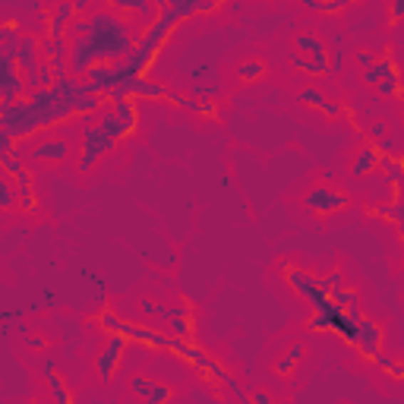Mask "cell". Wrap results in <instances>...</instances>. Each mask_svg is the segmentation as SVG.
<instances>
[{"label":"cell","instance_id":"6da1fadb","mask_svg":"<svg viewBox=\"0 0 404 404\" xmlns=\"http://www.w3.org/2000/svg\"><path fill=\"white\" fill-rule=\"evenodd\" d=\"M133 38L127 32V23L117 19L114 13H92L89 16V32L70 38V57L67 70L70 76H86L95 63H117L123 57L133 54Z\"/></svg>","mask_w":404,"mask_h":404},{"label":"cell","instance_id":"7a4b0ae2","mask_svg":"<svg viewBox=\"0 0 404 404\" xmlns=\"http://www.w3.org/2000/svg\"><path fill=\"white\" fill-rule=\"evenodd\" d=\"M26 95V76L16 61V45H0V101H16Z\"/></svg>","mask_w":404,"mask_h":404},{"label":"cell","instance_id":"3957f363","mask_svg":"<svg viewBox=\"0 0 404 404\" xmlns=\"http://www.w3.org/2000/svg\"><path fill=\"white\" fill-rule=\"evenodd\" d=\"M117 145V139L111 133L101 130V123H92V127H83V145H79V171H92V165L98 161L105 152H111Z\"/></svg>","mask_w":404,"mask_h":404},{"label":"cell","instance_id":"277c9868","mask_svg":"<svg viewBox=\"0 0 404 404\" xmlns=\"http://www.w3.org/2000/svg\"><path fill=\"white\" fill-rule=\"evenodd\" d=\"M363 83L379 89V95H398L401 92V76H398V67L388 54H382L373 67L363 70Z\"/></svg>","mask_w":404,"mask_h":404},{"label":"cell","instance_id":"5b68a950","mask_svg":"<svg viewBox=\"0 0 404 404\" xmlns=\"http://www.w3.org/2000/svg\"><path fill=\"white\" fill-rule=\"evenodd\" d=\"M304 209H310L313 215H335V212L348 209V196L326 187V183H316L304 193Z\"/></svg>","mask_w":404,"mask_h":404},{"label":"cell","instance_id":"8992f818","mask_svg":"<svg viewBox=\"0 0 404 404\" xmlns=\"http://www.w3.org/2000/svg\"><path fill=\"white\" fill-rule=\"evenodd\" d=\"M127 344H130V338L123 335V332H114V335H111L108 348L98 354V360H95V366H98V376H101V382H111V379H114L117 366H120L123 354H127Z\"/></svg>","mask_w":404,"mask_h":404},{"label":"cell","instance_id":"52a82bcc","mask_svg":"<svg viewBox=\"0 0 404 404\" xmlns=\"http://www.w3.org/2000/svg\"><path fill=\"white\" fill-rule=\"evenodd\" d=\"M357 351L366 360H373L382 351V326L373 319H360L357 326Z\"/></svg>","mask_w":404,"mask_h":404},{"label":"cell","instance_id":"ba28073f","mask_svg":"<svg viewBox=\"0 0 404 404\" xmlns=\"http://www.w3.org/2000/svg\"><path fill=\"white\" fill-rule=\"evenodd\" d=\"M16 61H19V70H23V76H26V83L32 86L35 83V76H38V41L32 38V35H23L19 38V45H16Z\"/></svg>","mask_w":404,"mask_h":404},{"label":"cell","instance_id":"9c48e42d","mask_svg":"<svg viewBox=\"0 0 404 404\" xmlns=\"http://www.w3.org/2000/svg\"><path fill=\"white\" fill-rule=\"evenodd\" d=\"M73 19H76V6H73V0H61V6L54 10V16L48 19V38L51 41H63Z\"/></svg>","mask_w":404,"mask_h":404},{"label":"cell","instance_id":"30bf717a","mask_svg":"<svg viewBox=\"0 0 404 404\" xmlns=\"http://www.w3.org/2000/svg\"><path fill=\"white\" fill-rule=\"evenodd\" d=\"M130 388L139 395V398H145L149 404H165V401H171V385H161V382L155 379H145V376H136L133 382H130Z\"/></svg>","mask_w":404,"mask_h":404},{"label":"cell","instance_id":"8fae6325","mask_svg":"<svg viewBox=\"0 0 404 404\" xmlns=\"http://www.w3.org/2000/svg\"><path fill=\"white\" fill-rule=\"evenodd\" d=\"M32 158L35 161H51V165H57V161H67L70 158V143L61 136H51L45 143H38L32 149Z\"/></svg>","mask_w":404,"mask_h":404},{"label":"cell","instance_id":"7c38bea8","mask_svg":"<svg viewBox=\"0 0 404 404\" xmlns=\"http://www.w3.org/2000/svg\"><path fill=\"white\" fill-rule=\"evenodd\" d=\"M98 123H101V130H105V133H111L117 143H123V139H130L136 133L133 127H130L127 120H120V117H117V111L114 108H101L98 111Z\"/></svg>","mask_w":404,"mask_h":404},{"label":"cell","instance_id":"4fadbf2b","mask_svg":"<svg viewBox=\"0 0 404 404\" xmlns=\"http://www.w3.org/2000/svg\"><path fill=\"white\" fill-rule=\"evenodd\" d=\"M297 101H304V105H310L316 108V111H322L326 117H338V114H344V105L341 101H332V98H326L319 89H304L297 95Z\"/></svg>","mask_w":404,"mask_h":404},{"label":"cell","instance_id":"5bb4252c","mask_svg":"<svg viewBox=\"0 0 404 404\" xmlns=\"http://www.w3.org/2000/svg\"><path fill=\"white\" fill-rule=\"evenodd\" d=\"M167 101H171V105H177V108H183V111H193V114H202V117H215L218 114L215 101H209L205 95H202V98H190V95L171 92V95H167Z\"/></svg>","mask_w":404,"mask_h":404},{"label":"cell","instance_id":"9a60e30c","mask_svg":"<svg viewBox=\"0 0 404 404\" xmlns=\"http://www.w3.org/2000/svg\"><path fill=\"white\" fill-rule=\"evenodd\" d=\"M379 161H382L379 145H366V149H360L357 158H354V165H351V177H354V180L366 177L370 171H376V167H379Z\"/></svg>","mask_w":404,"mask_h":404},{"label":"cell","instance_id":"2e32d148","mask_svg":"<svg viewBox=\"0 0 404 404\" xmlns=\"http://www.w3.org/2000/svg\"><path fill=\"white\" fill-rule=\"evenodd\" d=\"M294 48L304 51V54L313 57V61H328L326 41H322L319 35H313V32H297V38H294Z\"/></svg>","mask_w":404,"mask_h":404},{"label":"cell","instance_id":"e0dca14e","mask_svg":"<svg viewBox=\"0 0 404 404\" xmlns=\"http://www.w3.org/2000/svg\"><path fill=\"white\" fill-rule=\"evenodd\" d=\"M108 10L114 13H123V16H143V19H152V0H105Z\"/></svg>","mask_w":404,"mask_h":404},{"label":"cell","instance_id":"ac0fdd59","mask_svg":"<svg viewBox=\"0 0 404 404\" xmlns=\"http://www.w3.org/2000/svg\"><path fill=\"white\" fill-rule=\"evenodd\" d=\"M13 180H16V193H19V205H23V212H35L38 209V200H35V190H32V174L19 171V174H10Z\"/></svg>","mask_w":404,"mask_h":404},{"label":"cell","instance_id":"d6986e66","mask_svg":"<svg viewBox=\"0 0 404 404\" xmlns=\"http://www.w3.org/2000/svg\"><path fill=\"white\" fill-rule=\"evenodd\" d=\"M41 373H45V379H48L51 392H54V398L61 401V404H70V401H73V395L67 392V385H63V379L57 376V370H54V363H51V360H41Z\"/></svg>","mask_w":404,"mask_h":404},{"label":"cell","instance_id":"ffe728a7","mask_svg":"<svg viewBox=\"0 0 404 404\" xmlns=\"http://www.w3.org/2000/svg\"><path fill=\"white\" fill-rule=\"evenodd\" d=\"M379 165L385 167V180L395 187V193H401V190H404V158H392V155L385 152Z\"/></svg>","mask_w":404,"mask_h":404},{"label":"cell","instance_id":"44dd1931","mask_svg":"<svg viewBox=\"0 0 404 404\" xmlns=\"http://www.w3.org/2000/svg\"><path fill=\"white\" fill-rule=\"evenodd\" d=\"M234 76H237L240 83H259V79L266 76V63H262L259 57H249V61L237 63V70H234Z\"/></svg>","mask_w":404,"mask_h":404},{"label":"cell","instance_id":"7402d4cb","mask_svg":"<svg viewBox=\"0 0 404 404\" xmlns=\"http://www.w3.org/2000/svg\"><path fill=\"white\" fill-rule=\"evenodd\" d=\"M111 108L117 111V117H120V120H127L130 127L133 130H139V108H136V98H117V101H111Z\"/></svg>","mask_w":404,"mask_h":404},{"label":"cell","instance_id":"603a6c76","mask_svg":"<svg viewBox=\"0 0 404 404\" xmlns=\"http://www.w3.org/2000/svg\"><path fill=\"white\" fill-rule=\"evenodd\" d=\"M328 294H332L335 304H341L348 313L360 316V297H357V291H351V288H335V291H328Z\"/></svg>","mask_w":404,"mask_h":404},{"label":"cell","instance_id":"cb8c5ba5","mask_svg":"<svg viewBox=\"0 0 404 404\" xmlns=\"http://www.w3.org/2000/svg\"><path fill=\"white\" fill-rule=\"evenodd\" d=\"M351 4H354V0H304L306 10H316V13H341V10H348Z\"/></svg>","mask_w":404,"mask_h":404},{"label":"cell","instance_id":"d4e9b609","mask_svg":"<svg viewBox=\"0 0 404 404\" xmlns=\"http://www.w3.org/2000/svg\"><path fill=\"white\" fill-rule=\"evenodd\" d=\"M167 332L171 335H180V338H190L193 335V319H190V313H180V316H171L167 319Z\"/></svg>","mask_w":404,"mask_h":404},{"label":"cell","instance_id":"484cf974","mask_svg":"<svg viewBox=\"0 0 404 404\" xmlns=\"http://www.w3.org/2000/svg\"><path fill=\"white\" fill-rule=\"evenodd\" d=\"M200 4L202 0H174V10H177V16H180V23H187L190 16H196V13H200Z\"/></svg>","mask_w":404,"mask_h":404},{"label":"cell","instance_id":"4316f807","mask_svg":"<svg viewBox=\"0 0 404 404\" xmlns=\"http://www.w3.org/2000/svg\"><path fill=\"white\" fill-rule=\"evenodd\" d=\"M13 202H16V193H13V177L6 174V177H0V205L10 209Z\"/></svg>","mask_w":404,"mask_h":404},{"label":"cell","instance_id":"83f0119b","mask_svg":"<svg viewBox=\"0 0 404 404\" xmlns=\"http://www.w3.org/2000/svg\"><path fill=\"white\" fill-rule=\"evenodd\" d=\"M26 32H19L16 23H4V29H0V38H4V45H19V38H23Z\"/></svg>","mask_w":404,"mask_h":404},{"label":"cell","instance_id":"f1b7e54d","mask_svg":"<svg viewBox=\"0 0 404 404\" xmlns=\"http://www.w3.org/2000/svg\"><path fill=\"white\" fill-rule=\"evenodd\" d=\"M379 152H382V155H385V152H395V149H404V136L401 133H395V136H382L379 139Z\"/></svg>","mask_w":404,"mask_h":404},{"label":"cell","instance_id":"f546056e","mask_svg":"<svg viewBox=\"0 0 404 404\" xmlns=\"http://www.w3.org/2000/svg\"><path fill=\"white\" fill-rule=\"evenodd\" d=\"M319 288H322V291H335V288H344V275H341V271H332V275L319 278Z\"/></svg>","mask_w":404,"mask_h":404},{"label":"cell","instance_id":"4dcf8cb0","mask_svg":"<svg viewBox=\"0 0 404 404\" xmlns=\"http://www.w3.org/2000/svg\"><path fill=\"white\" fill-rule=\"evenodd\" d=\"M294 366H297V360L284 354V357L275 363V373H278V376H291V373H294Z\"/></svg>","mask_w":404,"mask_h":404},{"label":"cell","instance_id":"1f68e13d","mask_svg":"<svg viewBox=\"0 0 404 404\" xmlns=\"http://www.w3.org/2000/svg\"><path fill=\"white\" fill-rule=\"evenodd\" d=\"M388 19H392V23H401L404 19V0H388Z\"/></svg>","mask_w":404,"mask_h":404},{"label":"cell","instance_id":"d6a6232c","mask_svg":"<svg viewBox=\"0 0 404 404\" xmlns=\"http://www.w3.org/2000/svg\"><path fill=\"white\" fill-rule=\"evenodd\" d=\"M366 133H370V136H373V139H376V143H379L382 136H388V123H385V120H376V123H370V130H366Z\"/></svg>","mask_w":404,"mask_h":404},{"label":"cell","instance_id":"836d02e7","mask_svg":"<svg viewBox=\"0 0 404 404\" xmlns=\"http://www.w3.org/2000/svg\"><path fill=\"white\" fill-rule=\"evenodd\" d=\"M379 57L373 54V51H357V63H360V70H366V67H373Z\"/></svg>","mask_w":404,"mask_h":404},{"label":"cell","instance_id":"e575fe53","mask_svg":"<svg viewBox=\"0 0 404 404\" xmlns=\"http://www.w3.org/2000/svg\"><path fill=\"white\" fill-rule=\"evenodd\" d=\"M0 161H4L6 174H19V171H23V165H19V158H16V155H0Z\"/></svg>","mask_w":404,"mask_h":404},{"label":"cell","instance_id":"d590c367","mask_svg":"<svg viewBox=\"0 0 404 404\" xmlns=\"http://www.w3.org/2000/svg\"><path fill=\"white\" fill-rule=\"evenodd\" d=\"M304 354H306V348L300 341H294L291 348H288V357H294V360H304Z\"/></svg>","mask_w":404,"mask_h":404},{"label":"cell","instance_id":"8d00e7d4","mask_svg":"<svg viewBox=\"0 0 404 404\" xmlns=\"http://www.w3.org/2000/svg\"><path fill=\"white\" fill-rule=\"evenodd\" d=\"M222 4H224V0H202V4H200V13H212V10H218Z\"/></svg>","mask_w":404,"mask_h":404},{"label":"cell","instance_id":"74e56055","mask_svg":"<svg viewBox=\"0 0 404 404\" xmlns=\"http://www.w3.org/2000/svg\"><path fill=\"white\" fill-rule=\"evenodd\" d=\"M26 344H29V348H35V351H41V348H45V338H41V335H29Z\"/></svg>","mask_w":404,"mask_h":404},{"label":"cell","instance_id":"f35d334b","mask_svg":"<svg viewBox=\"0 0 404 404\" xmlns=\"http://www.w3.org/2000/svg\"><path fill=\"white\" fill-rule=\"evenodd\" d=\"M92 4H95V0H73V6H76V16H79V13H86V10H89Z\"/></svg>","mask_w":404,"mask_h":404},{"label":"cell","instance_id":"ab89813d","mask_svg":"<svg viewBox=\"0 0 404 404\" xmlns=\"http://www.w3.org/2000/svg\"><path fill=\"white\" fill-rule=\"evenodd\" d=\"M341 63H344V51H335V61H332V73L341 70Z\"/></svg>","mask_w":404,"mask_h":404},{"label":"cell","instance_id":"60d3db41","mask_svg":"<svg viewBox=\"0 0 404 404\" xmlns=\"http://www.w3.org/2000/svg\"><path fill=\"white\" fill-rule=\"evenodd\" d=\"M253 401H256V404H269V401H271V395H269V392H256V395H253Z\"/></svg>","mask_w":404,"mask_h":404},{"label":"cell","instance_id":"b9f144b4","mask_svg":"<svg viewBox=\"0 0 404 404\" xmlns=\"http://www.w3.org/2000/svg\"><path fill=\"white\" fill-rule=\"evenodd\" d=\"M174 4V0H165V6H171ZM165 6H161V10H165Z\"/></svg>","mask_w":404,"mask_h":404}]
</instances>
